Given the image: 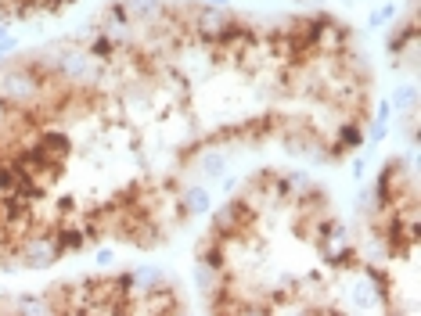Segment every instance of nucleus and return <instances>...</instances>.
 <instances>
[{
	"label": "nucleus",
	"mask_w": 421,
	"mask_h": 316,
	"mask_svg": "<svg viewBox=\"0 0 421 316\" xmlns=\"http://www.w3.org/2000/svg\"><path fill=\"white\" fill-rule=\"evenodd\" d=\"M187 306H184V295L173 288V280L169 277H162V280H155L151 288H144V291H137L133 298H130V306H127V313L130 316H173V313H184Z\"/></svg>",
	"instance_id": "1"
},
{
	"label": "nucleus",
	"mask_w": 421,
	"mask_h": 316,
	"mask_svg": "<svg viewBox=\"0 0 421 316\" xmlns=\"http://www.w3.org/2000/svg\"><path fill=\"white\" fill-rule=\"evenodd\" d=\"M385 51H389V61H393L396 69H407V72L418 69V11H411L403 22H396L389 29Z\"/></svg>",
	"instance_id": "2"
},
{
	"label": "nucleus",
	"mask_w": 421,
	"mask_h": 316,
	"mask_svg": "<svg viewBox=\"0 0 421 316\" xmlns=\"http://www.w3.org/2000/svg\"><path fill=\"white\" fill-rule=\"evenodd\" d=\"M180 201H184V209L191 216H209V209H213L209 191H206V187H198V183H184L180 187Z\"/></svg>",
	"instance_id": "3"
},
{
	"label": "nucleus",
	"mask_w": 421,
	"mask_h": 316,
	"mask_svg": "<svg viewBox=\"0 0 421 316\" xmlns=\"http://www.w3.org/2000/svg\"><path fill=\"white\" fill-rule=\"evenodd\" d=\"M122 4H127V11H130L133 22H144V19H155V14H159L162 0H122Z\"/></svg>",
	"instance_id": "4"
},
{
	"label": "nucleus",
	"mask_w": 421,
	"mask_h": 316,
	"mask_svg": "<svg viewBox=\"0 0 421 316\" xmlns=\"http://www.w3.org/2000/svg\"><path fill=\"white\" fill-rule=\"evenodd\" d=\"M396 108V112H411V108L418 104V87L414 83H407V87H400L396 93H393V101H389Z\"/></svg>",
	"instance_id": "5"
},
{
	"label": "nucleus",
	"mask_w": 421,
	"mask_h": 316,
	"mask_svg": "<svg viewBox=\"0 0 421 316\" xmlns=\"http://www.w3.org/2000/svg\"><path fill=\"white\" fill-rule=\"evenodd\" d=\"M393 14H396V4H382V8H374V11H371L367 25H371V29H382V25L393 22Z\"/></svg>",
	"instance_id": "6"
},
{
	"label": "nucleus",
	"mask_w": 421,
	"mask_h": 316,
	"mask_svg": "<svg viewBox=\"0 0 421 316\" xmlns=\"http://www.w3.org/2000/svg\"><path fill=\"white\" fill-rule=\"evenodd\" d=\"M0 54H4V58H14V54H19V40H14L11 33L0 40Z\"/></svg>",
	"instance_id": "7"
},
{
	"label": "nucleus",
	"mask_w": 421,
	"mask_h": 316,
	"mask_svg": "<svg viewBox=\"0 0 421 316\" xmlns=\"http://www.w3.org/2000/svg\"><path fill=\"white\" fill-rule=\"evenodd\" d=\"M98 266H112V248H101L98 251Z\"/></svg>",
	"instance_id": "8"
},
{
	"label": "nucleus",
	"mask_w": 421,
	"mask_h": 316,
	"mask_svg": "<svg viewBox=\"0 0 421 316\" xmlns=\"http://www.w3.org/2000/svg\"><path fill=\"white\" fill-rule=\"evenodd\" d=\"M353 180H364V158H356V162H353Z\"/></svg>",
	"instance_id": "9"
},
{
	"label": "nucleus",
	"mask_w": 421,
	"mask_h": 316,
	"mask_svg": "<svg viewBox=\"0 0 421 316\" xmlns=\"http://www.w3.org/2000/svg\"><path fill=\"white\" fill-rule=\"evenodd\" d=\"M206 4H213V8H227L230 0H206Z\"/></svg>",
	"instance_id": "10"
},
{
	"label": "nucleus",
	"mask_w": 421,
	"mask_h": 316,
	"mask_svg": "<svg viewBox=\"0 0 421 316\" xmlns=\"http://www.w3.org/2000/svg\"><path fill=\"white\" fill-rule=\"evenodd\" d=\"M4 36H8V22H4V19H0V40H4Z\"/></svg>",
	"instance_id": "11"
}]
</instances>
